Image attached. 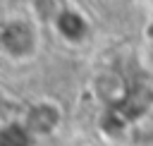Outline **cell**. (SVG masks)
I'll list each match as a JSON object with an SVG mask.
<instances>
[{"label":"cell","mask_w":153,"mask_h":146,"mask_svg":"<svg viewBox=\"0 0 153 146\" xmlns=\"http://www.w3.org/2000/svg\"><path fill=\"white\" fill-rule=\"evenodd\" d=\"M41 24L31 14L7 17L0 26V48L2 55L12 62H31L41 50Z\"/></svg>","instance_id":"6da1fadb"},{"label":"cell","mask_w":153,"mask_h":146,"mask_svg":"<svg viewBox=\"0 0 153 146\" xmlns=\"http://www.w3.org/2000/svg\"><path fill=\"white\" fill-rule=\"evenodd\" d=\"M22 122L33 134V139H48V136L57 134V129L62 127V105L53 98L33 101L26 108Z\"/></svg>","instance_id":"7a4b0ae2"},{"label":"cell","mask_w":153,"mask_h":146,"mask_svg":"<svg viewBox=\"0 0 153 146\" xmlns=\"http://www.w3.org/2000/svg\"><path fill=\"white\" fill-rule=\"evenodd\" d=\"M53 24H55L60 38L67 41V43H72V45L86 41L88 38V31H91V24L84 19V14L76 12V10H72V7H62L57 12V17H55Z\"/></svg>","instance_id":"3957f363"},{"label":"cell","mask_w":153,"mask_h":146,"mask_svg":"<svg viewBox=\"0 0 153 146\" xmlns=\"http://www.w3.org/2000/svg\"><path fill=\"white\" fill-rule=\"evenodd\" d=\"M93 91L96 96L108 103V105H122L127 98H129V89L127 84L122 81L120 74L115 72H100L96 79H93Z\"/></svg>","instance_id":"277c9868"},{"label":"cell","mask_w":153,"mask_h":146,"mask_svg":"<svg viewBox=\"0 0 153 146\" xmlns=\"http://www.w3.org/2000/svg\"><path fill=\"white\" fill-rule=\"evenodd\" d=\"M33 134L24 127L22 120L17 122H5L0 132V146H33Z\"/></svg>","instance_id":"5b68a950"},{"label":"cell","mask_w":153,"mask_h":146,"mask_svg":"<svg viewBox=\"0 0 153 146\" xmlns=\"http://www.w3.org/2000/svg\"><path fill=\"white\" fill-rule=\"evenodd\" d=\"M62 7L57 5V0H31V17L41 24V22H55L57 12Z\"/></svg>","instance_id":"8992f818"}]
</instances>
